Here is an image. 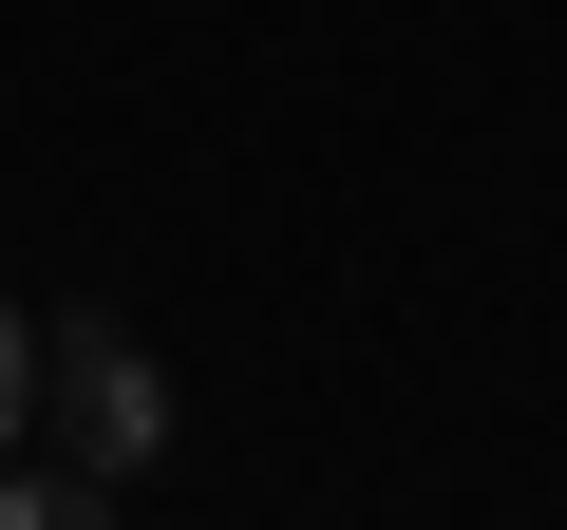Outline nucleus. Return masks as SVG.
<instances>
[{
	"label": "nucleus",
	"mask_w": 567,
	"mask_h": 530,
	"mask_svg": "<svg viewBox=\"0 0 567 530\" xmlns=\"http://www.w3.org/2000/svg\"><path fill=\"white\" fill-rule=\"evenodd\" d=\"M39 417H58V455H76V473H114V492H133V473L171 455V360H152L114 304H76V323H39Z\"/></svg>",
	"instance_id": "nucleus-1"
},
{
	"label": "nucleus",
	"mask_w": 567,
	"mask_h": 530,
	"mask_svg": "<svg viewBox=\"0 0 567 530\" xmlns=\"http://www.w3.org/2000/svg\"><path fill=\"white\" fill-rule=\"evenodd\" d=\"M0 530H114V473H20V455H0Z\"/></svg>",
	"instance_id": "nucleus-2"
},
{
	"label": "nucleus",
	"mask_w": 567,
	"mask_h": 530,
	"mask_svg": "<svg viewBox=\"0 0 567 530\" xmlns=\"http://www.w3.org/2000/svg\"><path fill=\"white\" fill-rule=\"evenodd\" d=\"M20 436H39V323L0 304V455H20Z\"/></svg>",
	"instance_id": "nucleus-3"
}]
</instances>
